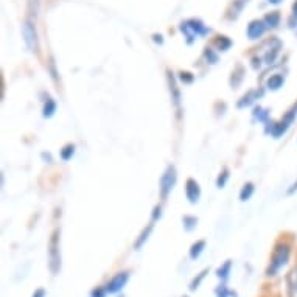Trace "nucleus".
I'll return each instance as SVG.
<instances>
[{
	"label": "nucleus",
	"instance_id": "f257e3e1",
	"mask_svg": "<svg viewBox=\"0 0 297 297\" xmlns=\"http://www.w3.org/2000/svg\"><path fill=\"white\" fill-rule=\"evenodd\" d=\"M289 253H291V249L288 244L285 243H280L275 246L274 249V253H272V257H271V263H269V268L266 271L268 275H275L277 274L289 260Z\"/></svg>",
	"mask_w": 297,
	"mask_h": 297
},
{
	"label": "nucleus",
	"instance_id": "6ab92c4d",
	"mask_svg": "<svg viewBox=\"0 0 297 297\" xmlns=\"http://www.w3.org/2000/svg\"><path fill=\"white\" fill-rule=\"evenodd\" d=\"M55 111H56V103L52 98H49L44 106V117H52L55 114Z\"/></svg>",
	"mask_w": 297,
	"mask_h": 297
},
{
	"label": "nucleus",
	"instance_id": "f8f14e48",
	"mask_svg": "<svg viewBox=\"0 0 297 297\" xmlns=\"http://www.w3.org/2000/svg\"><path fill=\"white\" fill-rule=\"evenodd\" d=\"M279 22H280V14L277 11H272V13L266 14V17H265V24L269 28H275L279 25Z\"/></svg>",
	"mask_w": 297,
	"mask_h": 297
},
{
	"label": "nucleus",
	"instance_id": "7ed1b4c3",
	"mask_svg": "<svg viewBox=\"0 0 297 297\" xmlns=\"http://www.w3.org/2000/svg\"><path fill=\"white\" fill-rule=\"evenodd\" d=\"M181 30H182V33L187 36L188 42H193V39H195L196 36H201V34H205V33H207V28L204 27V24L201 22V20H195V19L184 22V24L181 25Z\"/></svg>",
	"mask_w": 297,
	"mask_h": 297
},
{
	"label": "nucleus",
	"instance_id": "72a5a7b5",
	"mask_svg": "<svg viewBox=\"0 0 297 297\" xmlns=\"http://www.w3.org/2000/svg\"><path fill=\"white\" fill-rule=\"evenodd\" d=\"M184 297H187V295H184Z\"/></svg>",
	"mask_w": 297,
	"mask_h": 297
},
{
	"label": "nucleus",
	"instance_id": "6e6552de",
	"mask_svg": "<svg viewBox=\"0 0 297 297\" xmlns=\"http://www.w3.org/2000/svg\"><path fill=\"white\" fill-rule=\"evenodd\" d=\"M266 30V24L265 20H252L247 27V36L249 39H259Z\"/></svg>",
	"mask_w": 297,
	"mask_h": 297
},
{
	"label": "nucleus",
	"instance_id": "473e14b6",
	"mask_svg": "<svg viewBox=\"0 0 297 297\" xmlns=\"http://www.w3.org/2000/svg\"><path fill=\"white\" fill-rule=\"evenodd\" d=\"M269 2H271V4H274V5H277V4H280V2H282V0H269Z\"/></svg>",
	"mask_w": 297,
	"mask_h": 297
},
{
	"label": "nucleus",
	"instance_id": "4be33fe9",
	"mask_svg": "<svg viewBox=\"0 0 297 297\" xmlns=\"http://www.w3.org/2000/svg\"><path fill=\"white\" fill-rule=\"evenodd\" d=\"M196 223H198V220L195 217H184V226L187 230H192L196 226Z\"/></svg>",
	"mask_w": 297,
	"mask_h": 297
},
{
	"label": "nucleus",
	"instance_id": "a878e982",
	"mask_svg": "<svg viewBox=\"0 0 297 297\" xmlns=\"http://www.w3.org/2000/svg\"><path fill=\"white\" fill-rule=\"evenodd\" d=\"M227 178H229V173H227V169H224V172L220 175L218 181H217V185H218L220 188H223V187H224V184H226V181H227Z\"/></svg>",
	"mask_w": 297,
	"mask_h": 297
},
{
	"label": "nucleus",
	"instance_id": "b1692460",
	"mask_svg": "<svg viewBox=\"0 0 297 297\" xmlns=\"http://www.w3.org/2000/svg\"><path fill=\"white\" fill-rule=\"evenodd\" d=\"M205 58L208 59L210 64H215V62L218 61V56L215 55V52L211 49H205Z\"/></svg>",
	"mask_w": 297,
	"mask_h": 297
},
{
	"label": "nucleus",
	"instance_id": "aec40b11",
	"mask_svg": "<svg viewBox=\"0 0 297 297\" xmlns=\"http://www.w3.org/2000/svg\"><path fill=\"white\" fill-rule=\"evenodd\" d=\"M73 153H75V146L73 145H67L64 150L61 151V157H62V160H69L72 156H73Z\"/></svg>",
	"mask_w": 297,
	"mask_h": 297
},
{
	"label": "nucleus",
	"instance_id": "0eeeda50",
	"mask_svg": "<svg viewBox=\"0 0 297 297\" xmlns=\"http://www.w3.org/2000/svg\"><path fill=\"white\" fill-rule=\"evenodd\" d=\"M185 193L190 202H198L199 196H201V188L198 185V182L195 179H188L187 181V187H185Z\"/></svg>",
	"mask_w": 297,
	"mask_h": 297
},
{
	"label": "nucleus",
	"instance_id": "f3484780",
	"mask_svg": "<svg viewBox=\"0 0 297 297\" xmlns=\"http://www.w3.org/2000/svg\"><path fill=\"white\" fill-rule=\"evenodd\" d=\"M215 46H217L221 52H224V50H227V49L232 46V42H230V39L226 37V36H218L217 40H215Z\"/></svg>",
	"mask_w": 297,
	"mask_h": 297
},
{
	"label": "nucleus",
	"instance_id": "2f4dec72",
	"mask_svg": "<svg viewBox=\"0 0 297 297\" xmlns=\"http://www.w3.org/2000/svg\"><path fill=\"white\" fill-rule=\"evenodd\" d=\"M292 11H294V16H297V2L294 4V7H292Z\"/></svg>",
	"mask_w": 297,
	"mask_h": 297
},
{
	"label": "nucleus",
	"instance_id": "4468645a",
	"mask_svg": "<svg viewBox=\"0 0 297 297\" xmlns=\"http://www.w3.org/2000/svg\"><path fill=\"white\" fill-rule=\"evenodd\" d=\"M151 230H153V224H150V226H148L146 229H143V232L140 233V238L136 241V246H134L137 250H139V249H140V247L145 244V241H146L148 238H150V233H151Z\"/></svg>",
	"mask_w": 297,
	"mask_h": 297
},
{
	"label": "nucleus",
	"instance_id": "2eb2a0df",
	"mask_svg": "<svg viewBox=\"0 0 297 297\" xmlns=\"http://www.w3.org/2000/svg\"><path fill=\"white\" fill-rule=\"evenodd\" d=\"M230 268H232V262L227 260L223 266H220V268L217 269V275H218V277H220L221 280H227L229 274H230Z\"/></svg>",
	"mask_w": 297,
	"mask_h": 297
},
{
	"label": "nucleus",
	"instance_id": "a211bd4d",
	"mask_svg": "<svg viewBox=\"0 0 297 297\" xmlns=\"http://www.w3.org/2000/svg\"><path fill=\"white\" fill-rule=\"evenodd\" d=\"M252 193H253V184L247 182V184L243 187V190H241V193H240V199H241V201H247V199L252 196Z\"/></svg>",
	"mask_w": 297,
	"mask_h": 297
},
{
	"label": "nucleus",
	"instance_id": "f03ea898",
	"mask_svg": "<svg viewBox=\"0 0 297 297\" xmlns=\"http://www.w3.org/2000/svg\"><path fill=\"white\" fill-rule=\"evenodd\" d=\"M49 266L52 274H58L61 269V256H59V232L55 230L49 243Z\"/></svg>",
	"mask_w": 297,
	"mask_h": 297
},
{
	"label": "nucleus",
	"instance_id": "9d476101",
	"mask_svg": "<svg viewBox=\"0 0 297 297\" xmlns=\"http://www.w3.org/2000/svg\"><path fill=\"white\" fill-rule=\"evenodd\" d=\"M168 82H169V92H172V95H173V100H175L176 106H179L181 94H179V91H178V88H176V79H175L173 73H169V72H168Z\"/></svg>",
	"mask_w": 297,
	"mask_h": 297
},
{
	"label": "nucleus",
	"instance_id": "c756f323",
	"mask_svg": "<svg viewBox=\"0 0 297 297\" xmlns=\"http://www.w3.org/2000/svg\"><path fill=\"white\" fill-rule=\"evenodd\" d=\"M157 218H160V207H156L153 214V221H156Z\"/></svg>",
	"mask_w": 297,
	"mask_h": 297
},
{
	"label": "nucleus",
	"instance_id": "9b49d317",
	"mask_svg": "<svg viewBox=\"0 0 297 297\" xmlns=\"http://www.w3.org/2000/svg\"><path fill=\"white\" fill-rule=\"evenodd\" d=\"M205 249V241L204 240H199V241H196L193 246H192V249H190V259L192 260H196L201 253H202V250Z\"/></svg>",
	"mask_w": 297,
	"mask_h": 297
},
{
	"label": "nucleus",
	"instance_id": "5701e85b",
	"mask_svg": "<svg viewBox=\"0 0 297 297\" xmlns=\"http://www.w3.org/2000/svg\"><path fill=\"white\" fill-rule=\"evenodd\" d=\"M256 97H257V94H256V92H249V94H247V97H244V98H243V101H240V104H238V106H240V108H243V106L250 104Z\"/></svg>",
	"mask_w": 297,
	"mask_h": 297
},
{
	"label": "nucleus",
	"instance_id": "bb28decb",
	"mask_svg": "<svg viewBox=\"0 0 297 297\" xmlns=\"http://www.w3.org/2000/svg\"><path fill=\"white\" fill-rule=\"evenodd\" d=\"M253 112H256V117H257L260 121H265V120H266V117H268V112H266V111H263L262 108H257Z\"/></svg>",
	"mask_w": 297,
	"mask_h": 297
},
{
	"label": "nucleus",
	"instance_id": "dca6fc26",
	"mask_svg": "<svg viewBox=\"0 0 297 297\" xmlns=\"http://www.w3.org/2000/svg\"><path fill=\"white\" fill-rule=\"evenodd\" d=\"M207 272H208V269L201 271V272L198 274V277H195V279L192 280V283H190V291H196V289L199 288V285H201V282L204 280V277L207 275Z\"/></svg>",
	"mask_w": 297,
	"mask_h": 297
},
{
	"label": "nucleus",
	"instance_id": "cd10ccee",
	"mask_svg": "<svg viewBox=\"0 0 297 297\" xmlns=\"http://www.w3.org/2000/svg\"><path fill=\"white\" fill-rule=\"evenodd\" d=\"M181 79H182L184 82H192V81H193V75H192V73H188V72H182V73H181Z\"/></svg>",
	"mask_w": 297,
	"mask_h": 297
},
{
	"label": "nucleus",
	"instance_id": "412c9836",
	"mask_svg": "<svg viewBox=\"0 0 297 297\" xmlns=\"http://www.w3.org/2000/svg\"><path fill=\"white\" fill-rule=\"evenodd\" d=\"M230 295H235V292H232L226 288V285H220L217 288V297H230Z\"/></svg>",
	"mask_w": 297,
	"mask_h": 297
},
{
	"label": "nucleus",
	"instance_id": "ddd939ff",
	"mask_svg": "<svg viewBox=\"0 0 297 297\" xmlns=\"http://www.w3.org/2000/svg\"><path fill=\"white\" fill-rule=\"evenodd\" d=\"M282 84H283V76L282 75H274V76H271L269 79H268V89H271V91H277V89H280L282 88Z\"/></svg>",
	"mask_w": 297,
	"mask_h": 297
},
{
	"label": "nucleus",
	"instance_id": "39448f33",
	"mask_svg": "<svg viewBox=\"0 0 297 297\" xmlns=\"http://www.w3.org/2000/svg\"><path fill=\"white\" fill-rule=\"evenodd\" d=\"M22 33H24V40H25L28 50L36 52L37 50V33H36V28L30 20H27V22L24 24Z\"/></svg>",
	"mask_w": 297,
	"mask_h": 297
},
{
	"label": "nucleus",
	"instance_id": "c85d7f7f",
	"mask_svg": "<svg viewBox=\"0 0 297 297\" xmlns=\"http://www.w3.org/2000/svg\"><path fill=\"white\" fill-rule=\"evenodd\" d=\"M31 297H46V289H42V288L40 289H36Z\"/></svg>",
	"mask_w": 297,
	"mask_h": 297
},
{
	"label": "nucleus",
	"instance_id": "393cba45",
	"mask_svg": "<svg viewBox=\"0 0 297 297\" xmlns=\"http://www.w3.org/2000/svg\"><path fill=\"white\" fill-rule=\"evenodd\" d=\"M106 288H101V286H98V288H95V289H92V292H91V297H106Z\"/></svg>",
	"mask_w": 297,
	"mask_h": 297
},
{
	"label": "nucleus",
	"instance_id": "7c9ffc66",
	"mask_svg": "<svg viewBox=\"0 0 297 297\" xmlns=\"http://www.w3.org/2000/svg\"><path fill=\"white\" fill-rule=\"evenodd\" d=\"M294 190H297V182H295V184H294V185H292V188H289V190H288V193H289V195H291V193H292V192H294Z\"/></svg>",
	"mask_w": 297,
	"mask_h": 297
},
{
	"label": "nucleus",
	"instance_id": "1a4fd4ad",
	"mask_svg": "<svg viewBox=\"0 0 297 297\" xmlns=\"http://www.w3.org/2000/svg\"><path fill=\"white\" fill-rule=\"evenodd\" d=\"M286 286H288V297H297V266L292 268L286 275Z\"/></svg>",
	"mask_w": 297,
	"mask_h": 297
},
{
	"label": "nucleus",
	"instance_id": "20e7f679",
	"mask_svg": "<svg viewBox=\"0 0 297 297\" xmlns=\"http://www.w3.org/2000/svg\"><path fill=\"white\" fill-rule=\"evenodd\" d=\"M175 184H176V169H175V166H168L166 172L163 173V176L160 179V195H162V198L168 196V193L173 190Z\"/></svg>",
	"mask_w": 297,
	"mask_h": 297
},
{
	"label": "nucleus",
	"instance_id": "423d86ee",
	"mask_svg": "<svg viewBox=\"0 0 297 297\" xmlns=\"http://www.w3.org/2000/svg\"><path fill=\"white\" fill-rule=\"evenodd\" d=\"M128 280H130V274L128 272H120V274L115 275L112 280H109L108 285H106V291H108L109 294H115V292H118L124 288V285L128 283Z\"/></svg>",
	"mask_w": 297,
	"mask_h": 297
}]
</instances>
